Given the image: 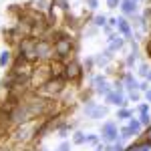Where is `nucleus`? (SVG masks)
<instances>
[{
	"label": "nucleus",
	"instance_id": "nucleus-6",
	"mask_svg": "<svg viewBox=\"0 0 151 151\" xmlns=\"http://www.w3.org/2000/svg\"><path fill=\"white\" fill-rule=\"evenodd\" d=\"M121 47H123V38L121 36H113L109 40V50H119Z\"/></svg>",
	"mask_w": 151,
	"mask_h": 151
},
{
	"label": "nucleus",
	"instance_id": "nucleus-28",
	"mask_svg": "<svg viewBox=\"0 0 151 151\" xmlns=\"http://www.w3.org/2000/svg\"><path fill=\"white\" fill-rule=\"evenodd\" d=\"M147 79H149V81H151V73H147Z\"/></svg>",
	"mask_w": 151,
	"mask_h": 151
},
{
	"label": "nucleus",
	"instance_id": "nucleus-18",
	"mask_svg": "<svg viewBox=\"0 0 151 151\" xmlns=\"http://www.w3.org/2000/svg\"><path fill=\"white\" fill-rule=\"evenodd\" d=\"M83 141H85L83 133H77V135H75V143H83Z\"/></svg>",
	"mask_w": 151,
	"mask_h": 151
},
{
	"label": "nucleus",
	"instance_id": "nucleus-24",
	"mask_svg": "<svg viewBox=\"0 0 151 151\" xmlns=\"http://www.w3.org/2000/svg\"><path fill=\"white\" fill-rule=\"evenodd\" d=\"M117 2H119V0H109V6H111V8H115Z\"/></svg>",
	"mask_w": 151,
	"mask_h": 151
},
{
	"label": "nucleus",
	"instance_id": "nucleus-22",
	"mask_svg": "<svg viewBox=\"0 0 151 151\" xmlns=\"http://www.w3.org/2000/svg\"><path fill=\"white\" fill-rule=\"evenodd\" d=\"M58 151H69V143H63V145L58 147Z\"/></svg>",
	"mask_w": 151,
	"mask_h": 151
},
{
	"label": "nucleus",
	"instance_id": "nucleus-25",
	"mask_svg": "<svg viewBox=\"0 0 151 151\" xmlns=\"http://www.w3.org/2000/svg\"><path fill=\"white\" fill-rule=\"evenodd\" d=\"M145 97H147V99L151 101V91H147V95H145Z\"/></svg>",
	"mask_w": 151,
	"mask_h": 151
},
{
	"label": "nucleus",
	"instance_id": "nucleus-12",
	"mask_svg": "<svg viewBox=\"0 0 151 151\" xmlns=\"http://www.w3.org/2000/svg\"><path fill=\"white\" fill-rule=\"evenodd\" d=\"M8 60H10V52L6 50V52H2V57H0V65H2V67H6V65H8Z\"/></svg>",
	"mask_w": 151,
	"mask_h": 151
},
{
	"label": "nucleus",
	"instance_id": "nucleus-30",
	"mask_svg": "<svg viewBox=\"0 0 151 151\" xmlns=\"http://www.w3.org/2000/svg\"><path fill=\"white\" fill-rule=\"evenodd\" d=\"M135 2H137V0H135Z\"/></svg>",
	"mask_w": 151,
	"mask_h": 151
},
{
	"label": "nucleus",
	"instance_id": "nucleus-1",
	"mask_svg": "<svg viewBox=\"0 0 151 151\" xmlns=\"http://www.w3.org/2000/svg\"><path fill=\"white\" fill-rule=\"evenodd\" d=\"M103 139L105 141H115L117 139V127L113 123H105L103 125Z\"/></svg>",
	"mask_w": 151,
	"mask_h": 151
},
{
	"label": "nucleus",
	"instance_id": "nucleus-29",
	"mask_svg": "<svg viewBox=\"0 0 151 151\" xmlns=\"http://www.w3.org/2000/svg\"><path fill=\"white\" fill-rule=\"evenodd\" d=\"M149 10H151V4H149Z\"/></svg>",
	"mask_w": 151,
	"mask_h": 151
},
{
	"label": "nucleus",
	"instance_id": "nucleus-27",
	"mask_svg": "<svg viewBox=\"0 0 151 151\" xmlns=\"http://www.w3.org/2000/svg\"><path fill=\"white\" fill-rule=\"evenodd\" d=\"M147 50H149V55H151V42H149V45H147Z\"/></svg>",
	"mask_w": 151,
	"mask_h": 151
},
{
	"label": "nucleus",
	"instance_id": "nucleus-21",
	"mask_svg": "<svg viewBox=\"0 0 151 151\" xmlns=\"http://www.w3.org/2000/svg\"><path fill=\"white\" fill-rule=\"evenodd\" d=\"M87 4H89V8H97V0H87Z\"/></svg>",
	"mask_w": 151,
	"mask_h": 151
},
{
	"label": "nucleus",
	"instance_id": "nucleus-3",
	"mask_svg": "<svg viewBox=\"0 0 151 151\" xmlns=\"http://www.w3.org/2000/svg\"><path fill=\"white\" fill-rule=\"evenodd\" d=\"M45 87H47V89H42V93H47V95H52V93H58V91H60V87H63V83L58 81H50V83H47V85H45Z\"/></svg>",
	"mask_w": 151,
	"mask_h": 151
},
{
	"label": "nucleus",
	"instance_id": "nucleus-8",
	"mask_svg": "<svg viewBox=\"0 0 151 151\" xmlns=\"http://www.w3.org/2000/svg\"><path fill=\"white\" fill-rule=\"evenodd\" d=\"M67 77H69V79L79 77V65H77V63H70L69 67H67Z\"/></svg>",
	"mask_w": 151,
	"mask_h": 151
},
{
	"label": "nucleus",
	"instance_id": "nucleus-26",
	"mask_svg": "<svg viewBox=\"0 0 151 151\" xmlns=\"http://www.w3.org/2000/svg\"><path fill=\"white\" fill-rule=\"evenodd\" d=\"M147 135H149V143H151V127H149V131H147Z\"/></svg>",
	"mask_w": 151,
	"mask_h": 151
},
{
	"label": "nucleus",
	"instance_id": "nucleus-4",
	"mask_svg": "<svg viewBox=\"0 0 151 151\" xmlns=\"http://www.w3.org/2000/svg\"><path fill=\"white\" fill-rule=\"evenodd\" d=\"M55 48H57L58 55H67V52L70 50V42L67 40V38H60V40L57 42V47H55Z\"/></svg>",
	"mask_w": 151,
	"mask_h": 151
},
{
	"label": "nucleus",
	"instance_id": "nucleus-14",
	"mask_svg": "<svg viewBox=\"0 0 151 151\" xmlns=\"http://www.w3.org/2000/svg\"><path fill=\"white\" fill-rule=\"evenodd\" d=\"M131 135H133V133H131V129H129V127H125L123 131H121V137H123V139H129Z\"/></svg>",
	"mask_w": 151,
	"mask_h": 151
},
{
	"label": "nucleus",
	"instance_id": "nucleus-17",
	"mask_svg": "<svg viewBox=\"0 0 151 151\" xmlns=\"http://www.w3.org/2000/svg\"><path fill=\"white\" fill-rule=\"evenodd\" d=\"M149 115H147V113H143V115H141V123H143V125H149Z\"/></svg>",
	"mask_w": 151,
	"mask_h": 151
},
{
	"label": "nucleus",
	"instance_id": "nucleus-7",
	"mask_svg": "<svg viewBox=\"0 0 151 151\" xmlns=\"http://www.w3.org/2000/svg\"><path fill=\"white\" fill-rule=\"evenodd\" d=\"M117 28H119V30H121V32H123L125 36L131 35V28H129L127 20H123V18H119V20H117Z\"/></svg>",
	"mask_w": 151,
	"mask_h": 151
},
{
	"label": "nucleus",
	"instance_id": "nucleus-2",
	"mask_svg": "<svg viewBox=\"0 0 151 151\" xmlns=\"http://www.w3.org/2000/svg\"><path fill=\"white\" fill-rule=\"evenodd\" d=\"M85 111H87V115H91V117H105L107 115V109H103V107H95L93 103H89L87 107H85Z\"/></svg>",
	"mask_w": 151,
	"mask_h": 151
},
{
	"label": "nucleus",
	"instance_id": "nucleus-13",
	"mask_svg": "<svg viewBox=\"0 0 151 151\" xmlns=\"http://www.w3.org/2000/svg\"><path fill=\"white\" fill-rule=\"evenodd\" d=\"M139 127H141V123H139V121H135V119H133V121H131V125H129L131 133H137V131H139Z\"/></svg>",
	"mask_w": 151,
	"mask_h": 151
},
{
	"label": "nucleus",
	"instance_id": "nucleus-5",
	"mask_svg": "<svg viewBox=\"0 0 151 151\" xmlns=\"http://www.w3.org/2000/svg\"><path fill=\"white\" fill-rule=\"evenodd\" d=\"M121 8H123L125 14H135V0H123Z\"/></svg>",
	"mask_w": 151,
	"mask_h": 151
},
{
	"label": "nucleus",
	"instance_id": "nucleus-10",
	"mask_svg": "<svg viewBox=\"0 0 151 151\" xmlns=\"http://www.w3.org/2000/svg\"><path fill=\"white\" fill-rule=\"evenodd\" d=\"M107 99H109L113 105H123V97L117 95V93H109V95H107Z\"/></svg>",
	"mask_w": 151,
	"mask_h": 151
},
{
	"label": "nucleus",
	"instance_id": "nucleus-20",
	"mask_svg": "<svg viewBox=\"0 0 151 151\" xmlns=\"http://www.w3.org/2000/svg\"><path fill=\"white\" fill-rule=\"evenodd\" d=\"M109 58H111V55H109V52H105V57H99V63H107Z\"/></svg>",
	"mask_w": 151,
	"mask_h": 151
},
{
	"label": "nucleus",
	"instance_id": "nucleus-9",
	"mask_svg": "<svg viewBox=\"0 0 151 151\" xmlns=\"http://www.w3.org/2000/svg\"><path fill=\"white\" fill-rule=\"evenodd\" d=\"M48 45L47 42H38V45H36V55H38V57H47V52H48Z\"/></svg>",
	"mask_w": 151,
	"mask_h": 151
},
{
	"label": "nucleus",
	"instance_id": "nucleus-19",
	"mask_svg": "<svg viewBox=\"0 0 151 151\" xmlns=\"http://www.w3.org/2000/svg\"><path fill=\"white\" fill-rule=\"evenodd\" d=\"M127 117H129V111H125V109L119 111V119H127Z\"/></svg>",
	"mask_w": 151,
	"mask_h": 151
},
{
	"label": "nucleus",
	"instance_id": "nucleus-15",
	"mask_svg": "<svg viewBox=\"0 0 151 151\" xmlns=\"http://www.w3.org/2000/svg\"><path fill=\"white\" fill-rule=\"evenodd\" d=\"M105 22H107L105 16H97V18H95V24H97V26H105Z\"/></svg>",
	"mask_w": 151,
	"mask_h": 151
},
{
	"label": "nucleus",
	"instance_id": "nucleus-11",
	"mask_svg": "<svg viewBox=\"0 0 151 151\" xmlns=\"http://www.w3.org/2000/svg\"><path fill=\"white\" fill-rule=\"evenodd\" d=\"M125 83H127V89H131V91H135V87H139L137 83L133 81V77H131V75H127V79H125Z\"/></svg>",
	"mask_w": 151,
	"mask_h": 151
},
{
	"label": "nucleus",
	"instance_id": "nucleus-23",
	"mask_svg": "<svg viewBox=\"0 0 151 151\" xmlns=\"http://www.w3.org/2000/svg\"><path fill=\"white\" fill-rule=\"evenodd\" d=\"M87 141H89V143H97V137H95V135H91V137H87Z\"/></svg>",
	"mask_w": 151,
	"mask_h": 151
},
{
	"label": "nucleus",
	"instance_id": "nucleus-16",
	"mask_svg": "<svg viewBox=\"0 0 151 151\" xmlns=\"http://www.w3.org/2000/svg\"><path fill=\"white\" fill-rule=\"evenodd\" d=\"M60 69H63V67H60V65H52V75H55V77H58V75H60Z\"/></svg>",
	"mask_w": 151,
	"mask_h": 151
}]
</instances>
